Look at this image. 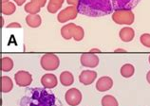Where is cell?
I'll list each match as a JSON object with an SVG mask.
<instances>
[{
	"label": "cell",
	"instance_id": "1",
	"mask_svg": "<svg viewBox=\"0 0 150 106\" xmlns=\"http://www.w3.org/2000/svg\"><path fill=\"white\" fill-rule=\"evenodd\" d=\"M78 13L88 17H102L113 11L112 0H78Z\"/></svg>",
	"mask_w": 150,
	"mask_h": 106
},
{
	"label": "cell",
	"instance_id": "2",
	"mask_svg": "<svg viewBox=\"0 0 150 106\" xmlns=\"http://www.w3.org/2000/svg\"><path fill=\"white\" fill-rule=\"evenodd\" d=\"M20 106H57V100L46 88L33 87L26 90L20 100Z\"/></svg>",
	"mask_w": 150,
	"mask_h": 106
},
{
	"label": "cell",
	"instance_id": "3",
	"mask_svg": "<svg viewBox=\"0 0 150 106\" xmlns=\"http://www.w3.org/2000/svg\"><path fill=\"white\" fill-rule=\"evenodd\" d=\"M61 35L65 40L73 38L75 41H81L85 36L84 29L81 26L75 25L74 23H69L61 27Z\"/></svg>",
	"mask_w": 150,
	"mask_h": 106
},
{
	"label": "cell",
	"instance_id": "4",
	"mask_svg": "<svg viewBox=\"0 0 150 106\" xmlns=\"http://www.w3.org/2000/svg\"><path fill=\"white\" fill-rule=\"evenodd\" d=\"M112 20L118 25H132L135 20V14L131 10H118L112 13Z\"/></svg>",
	"mask_w": 150,
	"mask_h": 106
},
{
	"label": "cell",
	"instance_id": "5",
	"mask_svg": "<svg viewBox=\"0 0 150 106\" xmlns=\"http://www.w3.org/2000/svg\"><path fill=\"white\" fill-rule=\"evenodd\" d=\"M40 65L43 69L47 70V71H53L58 68L59 65H60V60L57 55L55 54H45L41 57Z\"/></svg>",
	"mask_w": 150,
	"mask_h": 106
},
{
	"label": "cell",
	"instance_id": "6",
	"mask_svg": "<svg viewBox=\"0 0 150 106\" xmlns=\"http://www.w3.org/2000/svg\"><path fill=\"white\" fill-rule=\"evenodd\" d=\"M78 10L76 6L69 5V7H67L66 9L62 10L60 13L57 15V20L59 23H67L69 20H73L77 17L78 14Z\"/></svg>",
	"mask_w": 150,
	"mask_h": 106
},
{
	"label": "cell",
	"instance_id": "7",
	"mask_svg": "<svg viewBox=\"0 0 150 106\" xmlns=\"http://www.w3.org/2000/svg\"><path fill=\"white\" fill-rule=\"evenodd\" d=\"M65 100L69 106H77L82 101V93L77 88H70L65 94Z\"/></svg>",
	"mask_w": 150,
	"mask_h": 106
},
{
	"label": "cell",
	"instance_id": "8",
	"mask_svg": "<svg viewBox=\"0 0 150 106\" xmlns=\"http://www.w3.org/2000/svg\"><path fill=\"white\" fill-rule=\"evenodd\" d=\"M14 81L20 87H27L33 81V77H31L30 72L25 71V70H20L14 74Z\"/></svg>",
	"mask_w": 150,
	"mask_h": 106
},
{
	"label": "cell",
	"instance_id": "9",
	"mask_svg": "<svg viewBox=\"0 0 150 106\" xmlns=\"http://www.w3.org/2000/svg\"><path fill=\"white\" fill-rule=\"evenodd\" d=\"M80 62L83 66L88 68H94L99 65V57L95 54L91 53H85L81 55Z\"/></svg>",
	"mask_w": 150,
	"mask_h": 106
},
{
	"label": "cell",
	"instance_id": "10",
	"mask_svg": "<svg viewBox=\"0 0 150 106\" xmlns=\"http://www.w3.org/2000/svg\"><path fill=\"white\" fill-rule=\"evenodd\" d=\"M140 1L141 0H112L113 10H132Z\"/></svg>",
	"mask_w": 150,
	"mask_h": 106
},
{
	"label": "cell",
	"instance_id": "11",
	"mask_svg": "<svg viewBox=\"0 0 150 106\" xmlns=\"http://www.w3.org/2000/svg\"><path fill=\"white\" fill-rule=\"evenodd\" d=\"M97 78V72L94 70H84L79 75V81L84 85H90Z\"/></svg>",
	"mask_w": 150,
	"mask_h": 106
},
{
	"label": "cell",
	"instance_id": "12",
	"mask_svg": "<svg viewBox=\"0 0 150 106\" xmlns=\"http://www.w3.org/2000/svg\"><path fill=\"white\" fill-rule=\"evenodd\" d=\"M113 86V80L108 76L101 77L96 82V89L99 92H105L111 89Z\"/></svg>",
	"mask_w": 150,
	"mask_h": 106
},
{
	"label": "cell",
	"instance_id": "13",
	"mask_svg": "<svg viewBox=\"0 0 150 106\" xmlns=\"http://www.w3.org/2000/svg\"><path fill=\"white\" fill-rule=\"evenodd\" d=\"M57 84H58L57 78L54 74L47 73L45 75H43L41 78V84L46 89H52L54 87H56Z\"/></svg>",
	"mask_w": 150,
	"mask_h": 106
},
{
	"label": "cell",
	"instance_id": "14",
	"mask_svg": "<svg viewBox=\"0 0 150 106\" xmlns=\"http://www.w3.org/2000/svg\"><path fill=\"white\" fill-rule=\"evenodd\" d=\"M119 36L123 42H126V43L131 42L134 39V37H135V31H134V29H132V27H125L120 30Z\"/></svg>",
	"mask_w": 150,
	"mask_h": 106
},
{
	"label": "cell",
	"instance_id": "15",
	"mask_svg": "<svg viewBox=\"0 0 150 106\" xmlns=\"http://www.w3.org/2000/svg\"><path fill=\"white\" fill-rule=\"evenodd\" d=\"M59 80H60L62 85L70 86L74 82V77L72 75V73H70L69 71H63L60 74Z\"/></svg>",
	"mask_w": 150,
	"mask_h": 106
},
{
	"label": "cell",
	"instance_id": "16",
	"mask_svg": "<svg viewBox=\"0 0 150 106\" xmlns=\"http://www.w3.org/2000/svg\"><path fill=\"white\" fill-rule=\"evenodd\" d=\"M26 23L27 25L30 27H38L41 25L42 19L40 15L37 14H29L26 17Z\"/></svg>",
	"mask_w": 150,
	"mask_h": 106
},
{
	"label": "cell",
	"instance_id": "17",
	"mask_svg": "<svg viewBox=\"0 0 150 106\" xmlns=\"http://www.w3.org/2000/svg\"><path fill=\"white\" fill-rule=\"evenodd\" d=\"M13 87V80L8 76H2L1 77V92L2 93H9L11 91Z\"/></svg>",
	"mask_w": 150,
	"mask_h": 106
},
{
	"label": "cell",
	"instance_id": "18",
	"mask_svg": "<svg viewBox=\"0 0 150 106\" xmlns=\"http://www.w3.org/2000/svg\"><path fill=\"white\" fill-rule=\"evenodd\" d=\"M15 11H16V7H15L14 3L11 2V1L2 3V5H1V13L3 15H11Z\"/></svg>",
	"mask_w": 150,
	"mask_h": 106
},
{
	"label": "cell",
	"instance_id": "19",
	"mask_svg": "<svg viewBox=\"0 0 150 106\" xmlns=\"http://www.w3.org/2000/svg\"><path fill=\"white\" fill-rule=\"evenodd\" d=\"M64 1L65 0H50L47 10L50 13H56L58 10L61 9Z\"/></svg>",
	"mask_w": 150,
	"mask_h": 106
},
{
	"label": "cell",
	"instance_id": "20",
	"mask_svg": "<svg viewBox=\"0 0 150 106\" xmlns=\"http://www.w3.org/2000/svg\"><path fill=\"white\" fill-rule=\"evenodd\" d=\"M121 75L123 76L124 78H130L134 75V72H135V67L134 65L131 64H125L121 67Z\"/></svg>",
	"mask_w": 150,
	"mask_h": 106
},
{
	"label": "cell",
	"instance_id": "21",
	"mask_svg": "<svg viewBox=\"0 0 150 106\" xmlns=\"http://www.w3.org/2000/svg\"><path fill=\"white\" fill-rule=\"evenodd\" d=\"M13 67V61L10 57H3L1 59V70L3 72H9Z\"/></svg>",
	"mask_w": 150,
	"mask_h": 106
},
{
	"label": "cell",
	"instance_id": "22",
	"mask_svg": "<svg viewBox=\"0 0 150 106\" xmlns=\"http://www.w3.org/2000/svg\"><path fill=\"white\" fill-rule=\"evenodd\" d=\"M24 10L26 13H28L29 14H37L39 11H40L41 8L39 7L37 4H35L34 2H28L25 7H24Z\"/></svg>",
	"mask_w": 150,
	"mask_h": 106
},
{
	"label": "cell",
	"instance_id": "23",
	"mask_svg": "<svg viewBox=\"0 0 150 106\" xmlns=\"http://www.w3.org/2000/svg\"><path fill=\"white\" fill-rule=\"evenodd\" d=\"M102 106H119V103L113 96L105 95L102 98Z\"/></svg>",
	"mask_w": 150,
	"mask_h": 106
},
{
	"label": "cell",
	"instance_id": "24",
	"mask_svg": "<svg viewBox=\"0 0 150 106\" xmlns=\"http://www.w3.org/2000/svg\"><path fill=\"white\" fill-rule=\"evenodd\" d=\"M140 42L142 45L144 46L145 48H150V34L149 33H144L140 36Z\"/></svg>",
	"mask_w": 150,
	"mask_h": 106
},
{
	"label": "cell",
	"instance_id": "25",
	"mask_svg": "<svg viewBox=\"0 0 150 106\" xmlns=\"http://www.w3.org/2000/svg\"><path fill=\"white\" fill-rule=\"evenodd\" d=\"M31 2H34L35 4H37V5L40 7V8H43L47 3V0H30Z\"/></svg>",
	"mask_w": 150,
	"mask_h": 106
},
{
	"label": "cell",
	"instance_id": "26",
	"mask_svg": "<svg viewBox=\"0 0 150 106\" xmlns=\"http://www.w3.org/2000/svg\"><path fill=\"white\" fill-rule=\"evenodd\" d=\"M8 29H11V27H16V29H21L22 26L19 24L17 22H13V23H10L9 25L7 26Z\"/></svg>",
	"mask_w": 150,
	"mask_h": 106
},
{
	"label": "cell",
	"instance_id": "27",
	"mask_svg": "<svg viewBox=\"0 0 150 106\" xmlns=\"http://www.w3.org/2000/svg\"><path fill=\"white\" fill-rule=\"evenodd\" d=\"M14 1V3L16 4V5H18V6H22L23 4H24L25 2H26V0H13Z\"/></svg>",
	"mask_w": 150,
	"mask_h": 106
},
{
	"label": "cell",
	"instance_id": "28",
	"mask_svg": "<svg viewBox=\"0 0 150 106\" xmlns=\"http://www.w3.org/2000/svg\"><path fill=\"white\" fill-rule=\"evenodd\" d=\"M67 2H68V4H69V5L76 6V5H77L78 0H67Z\"/></svg>",
	"mask_w": 150,
	"mask_h": 106
},
{
	"label": "cell",
	"instance_id": "29",
	"mask_svg": "<svg viewBox=\"0 0 150 106\" xmlns=\"http://www.w3.org/2000/svg\"><path fill=\"white\" fill-rule=\"evenodd\" d=\"M146 81H148V84H150V70L147 72V74H146Z\"/></svg>",
	"mask_w": 150,
	"mask_h": 106
},
{
	"label": "cell",
	"instance_id": "30",
	"mask_svg": "<svg viewBox=\"0 0 150 106\" xmlns=\"http://www.w3.org/2000/svg\"><path fill=\"white\" fill-rule=\"evenodd\" d=\"M90 52H100V49H98V48H92L91 50H90Z\"/></svg>",
	"mask_w": 150,
	"mask_h": 106
},
{
	"label": "cell",
	"instance_id": "31",
	"mask_svg": "<svg viewBox=\"0 0 150 106\" xmlns=\"http://www.w3.org/2000/svg\"><path fill=\"white\" fill-rule=\"evenodd\" d=\"M116 52H119V51H121V52H125V49H122V48H117L116 50H115Z\"/></svg>",
	"mask_w": 150,
	"mask_h": 106
},
{
	"label": "cell",
	"instance_id": "32",
	"mask_svg": "<svg viewBox=\"0 0 150 106\" xmlns=\"http://www.w3.org/2000/svg\"><path fill=\"white\" fill-rule=\"evenodd\" d=\"M0 20H1V24H0V26H1V27H3L4 25V20H3V17H0Z\"/></svg>",
	"mask_w": 150,
	"mask_h": 106
},
{
	"label": "cell",
	"instance_id": "33",
	"mask_svg": "<svg viewBox=\"0 0 150 106\" xmlns=\"http://www.w3.org/2000/svg\"><path fill=\"white\" fill-rule=\"evenodd\" d=\"M2 3H5V2H9V0H1Z\"/></svg>",
	"mask_w": 150,
	"mask_h": 106
},
{
	"label": "cell",
	"instance_id": "34",
	"mask_svg": "<svg viewBox=\"0 0 150 106\" xmlns=\"http://www.w3.org/2000/svg\"><path fill=\"white\" fill-rule=\"evenodd\" d=\"M148 61H149V64H150V55H149V57H148Z\"/></svg>",
	"mask_w": 150,
	"mask_h": 106
}]
</instances>
